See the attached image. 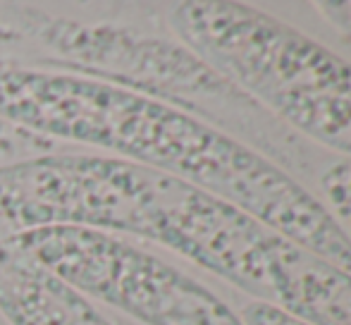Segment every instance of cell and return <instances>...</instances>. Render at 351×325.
I'll return each instance as SVG.
<instances>
[{"instance_id":"obj_1","label":"cell","mask_w":351,"mask_h":325,"mask_svg":"<svg viewBox=\"0 0 351 325\" xmlns=\"http://www.w3.org/2000/svg\"><path fill=\"white\" fill-rule=\"evenodd\" d=\"M12 230L125 232L167 246L261 304L308 325H351V273L194 184L101 156H48L0 170Z\"/></svg>"},{"instance_id":"obj_2","label":"cell","mask_w":351,"mask_h":325,"mask_svg":"<svg viewBox=\"0 0 351 325\" xmlns=\"http://www.w3.org/2000/svg\"><path fill=\"white\" fill-rule=\"evenodd\" d=\"M0 117L67 141L115 151L239 206L351 273V242L296 177L222 130L117 84L0 67Z\"/></svg>"},{"instance_id":"obj_3","label":"cell","mask_w":351,"mask_h":325,"mask_svg":"<svg viewBox=\"0 0 351 325\" xmlns=\"http://www.w3.org/2000/svg\"><path fill=\"white\" fill-rule=\"evenodd\" d=\"M186 48L301 139L351 160V62L304 32L239 3H177Z\"/></svg>"},{"instance_id":"obj_4","label":"cell","mask_w":351,"mask_h":325,"mask_svg":"<svg viewBox=\"0 0 351 325\" xmlns=\"http://www.w3.org/2000/svg\"><path fill=\"white\" fill-rule=\"evenodd\" d=\"M12 242L82 297L143 325H244L199 280L101 230L51 225L14 232Z\"/></svg>"},{"instance_id":"obj_5","label":"cell","mask_w":351,"mask_h":325,"mask_svg":"<svg viewBox=\"0 0 351 325\" xmlns=\"http://www.w3.org/2000/svg\"><path fill=\"white\" fill-rule=\"evenodd\" d=\"M318 199L351 242V160H332L318 172Z\"/></svg>"},{"instance_id":"obj_6","label":"cell","mask_w":351,"mask_h":325,"mask_svg":"<svg viewBox=\"0 0 351 325\" xmlns=\"http://www.w3.org/2000/svg\"><path fill=\"white\" fill-rule=\"evenodd\" d=\"M241 321L244 325H308L299 318L289 316V313L280 311V309L270 306V304L249 302L241 309Z\"/></svg>"},{"instance_id":"obj_7","label":"cell","mask_w":351,"mask_h":325,"mask_svg":"<svg viewBox=\"0 0 351 325\" xmlns=\"http://www.w3.org/2000/svg\"><path fill=\"white\" fill-rule=\"evenodd\" d=\"M318 10L325 19H330L332 27H337L344 34V38L351 41V0H337V3H320Z\"/></svg>"},{"instance_id":"obj_8","label":"cell","mask_w":351,"mask_h":325,"mask_svg":"<svg viewBox=\"0 0 351 325\" xmlns=\"http://www.w3.org/2000/svg\"><path fill=\"white\" fill-rule=\"evenodd\" d=\"M5 239H8V237L0 239V263H3V256H5Z\"/></svg>"}]
</instances>
